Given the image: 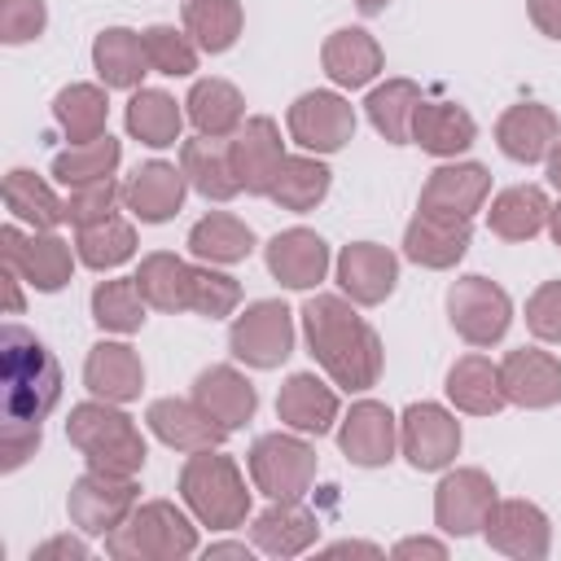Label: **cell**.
Segmentation results:
<instances>
[{"label":"cell","instance_id":"f907efd6","mask_svg":"<svg viewBox=\"0 0 561 561\" xmlns=\"http://www.w3.org/2000/svg\"><path fill=\"white\" fill-rule=\"evenodd\" d=\"M48 9L44 0H0V39L4 44H26L35 35H44Z\"/></svg>","mask_w":561,"mask_h":561},{"label":"cell","instance_id":"603a6c76","mask_svg":"<svg viewBox=\"0 0 561 561\" xmlns=\"http://www.w3.org/2000/svg\"><path fill=\"white\" fill-rule=\"evenodd\" d=\"M495 140L513 162H543L552 153V145L561 140V123L548 105L539 101H522L508 105L495 123Z\"/></svg>","mask_w":561,"mask_h":561},{"label":"cell","instance_id":"8d00e7d4","mask_svg":"<svg viewBox=\"0 0 561 561\" xmlns=\"http://www.w3.org/2000/svg\"><path fill=\"white\" fill-rule=\"evenodd\" d=\"M53 118L70 145L96 140V136H105V123H110V96L96 83H70L53 96Z\"/></svg>","mask_w":561,"mask_h":561},{"label":"cell","instance_id":"816d5d0a","mask_svg":"<svg viewBox=\"0 0 561 561\" xmlns=\"http://www.w3.org/2000/svg\"><path fill=\"white\" fill-rule=\"evenodd\" d=\"M526 329L539 342H561V280H543L526 298Z\"/></svg>","mask_w":561,"mask_h":561},{"label":"cell","instance_id":"3957f363","mask_svg":"<svg viewBox=\"0 0 561 561\" xmlns=\"http://www.w3.org/2000/svg\"><path fill=\"white\" fill-rule=\"evenodd\" d=\"M66 438L79 447L88 469H105V473H140L145 456H149L136 421L127 412H118L110 399L75 403L66 416Z\"/></svg>","mask_w":561,"mask_h":561},{"label":"cell","instance_id":"6da1fadb","mask_svg":"<svg viewBox=\"0 0 561 561\" xmlns=\"http://www.w3.org/2000/svg\"><path fill=\"white\" fill-rule=\"evenodd\" d=\"M302 333L307 346L316 355V364L333 377V386L342 390H368L381 377V337L377 329L355 311V302H346L342 294H316L302 302Z\"/></svg>","mask_w":561,"mask_h":561},{"label":"cell","instance_id":"11a10c76","mask_svg":"<svg viewBox=\"0 0 561 561\" xmlns=\"http://www.w3.org/2000/svg\"><path fill=\"white\" fill-rule=\"evenodd\" d=\"M526 9H530V22L539 26V35L561 39V0H526Z\"/></svg>","mask_w":561,"mask_h":561},{"label":"cell","instance_id":"5b68a950","mask_svg":"<svg viewBox=\"0 0 561 561\" xmlns=\"http://www.w3.org/2000/svg\"><path fill=\"white\" fill-rule=\"evenodd\" d=\"M105 552L114 561H184L197 552V526L171 500H145L105 535Z\"/></svg>","mask_w":561,"mask_h":561},{"label":"cell","instance_id":"bcb514c9","mask_svg":"<svg viewBox=\"0 0 561 561\" xmlns=\"http://www.w3.org/2000/svg\"><path fill=\"white\" fill-rule=\"evenodd\" d=\"M118 158H123V145L105 131L96 140H83V145H70V149L53 153V175L66 188L70 184H88V180H105V175H114Z\"/></svg>","mask_w":561,"mask_h":561},{"label":"cell","instance_id":"6f0895ef","mask_svg":"<svg viewBox=\"0 0 561 561\" xmlns=\"http://www.w3.org/2000/svg\"><path fill=\"white\" fill-rule=\"evenodd\" d=\"M18 267L4 263V302H9V316H22V289H18Z\"/></svg>","mask_w":561,"mask_h":561},{"label":"cell","instance_id":"ee69618b","mask_svg":"<svg viewBox=\"0 0 561 561\" xmlns=\"http://www.w3.org/2000/svg\"><path fill=\"white\" fill-rule=\"evenodd\" d=\"M75 250H79V263H88L92 272H110V267H118L136 254V228L123 215H110L101 224L79 228Z\"/></svg>","mask_w":561,"mask_h":561},{"label":"cell","instance_id":"e0dca14e","mask_svg":"<svg viewBox=\"0 0 561 561\" xmlns=\"http://www.w3.org/2000/svg\"><path fill=\"white\" fill-rule=\"evenodd\" d=\"M337 447L351 465H364V469L390 465L399 447V416L377 399H359L337 425Z\"/></svg>","mask_w":561,"mask_h":561},{"label":"cell","instance_id":"681fc988","mask_svg":"<svg viewBox=\"0 0 561 561\" xmlns=\"http://www.w3.org/2000/svg\"><path fill=\"white\" fill-rule=\"evenodd\" d=\"M123 197V188L114 184V175L105 180H88V184H70L61 206H66V224L75 228H88V224H101L114 215V202Z\"/></svg>","mask_w":561,"mask_h":561},{"label":"cell","instance_id":"52a82bcc","mask_svg":"<svg viewBox=\"0 0 561 561\" xmlns=\"http://www.w3.org/2000/svg\"><path fill=\"white\" fill-rule=\"evenodd\" d=\"M228 351L250 368H280L294 355V311L280 298L250 302L228 329Z\"/></svg>","mask_w":561,"mask_h":561},{"label":"cell","instance_id":"7c38bea8","mask_svg":"<svg viewBox=\"0 0 561 561\" xmlns=\"http://www.w3.org/2000/svg\"><path fill=\"white\" fill-rule=\"evenodd\" d=\"M228 158H232V171H237L241 193L267 197L272 184H276V175H280V162L289 158L276 118H267V114L245 118V123L232 131V140H228Z\"/></svg>","mask_w":561,"mask_h":561},{"label":"cell","instance_id":"d4e9b609","mask_svg":"<svg viewBox=\"0 0 561 561\" xmlns=\"http://www.w3.org/2000/svg\"><path fill=\"white\" fill-rule=\"evenodd\" d=\"M83 386L96 399L131 403L145 390V364L127 342H96L83 359Z\"/></svg>","mask_w":561,"mask_h":561},{"label":"cell","instance_id":"f6af8a7d","mask_svg":"<svg viewBox=\"0 0 561 561\" xmlns=\"http://www.w3.org/2000/svg\"><path fill=\"white\" fill-rule=\"evenodd\" d=\"M145 307L149 302L136 285V276H114L92 289V320L105 333H136L145 324Z\"/></svg>","mask_w":561,"mask_h":561},{"label":"cell","instance_id":"9a60e30c","mask_svg":"<svg viewBox=\"0 0 561 561\" xmlns=\"http://www.w3.org/2000/svg\"><path fill=\"white\" fill-rule=\"evenodd\" d=\"M482 535L495 552H504L513 561H539L552 548V522L530 500H495Z\"/></svg>","mask_w":561,"mask_h":561},{"label":"cell","instance_id":"ab89813d","mask_svg":"<svg viewBox=\"0 0 561 561\" xmlns=\"http://www.w3.org/2000/svg\"><path fill=\"white\" fill-rule=\"evenodd\" d=\"M421 88L412 79H386L381 88L368 92L364 110H368V123L390 140V145H408L412 140V118H416V105H421Z\"/></svg>","mask_w":561,"mask_h":561},{"label":"cell","instance_id":"5bb4252c","mask_svg":"<svg viewBox=\"0 0 561 561\" xmlns=\"http://www.w3.org/2000/svg\"><path fill=\"white\" fill-rule=\"evenodd\" d=\"M285 123H289V136L307 153H337L355 136V110H351V101L337 96V92H324V88L302 92L289 105Z\"/></svg>","mask_w":561,"mask_h":561},{"label":"cell","instance_id":"ffe728a7","mask_svg":"<svg viewBox=\"0 0 561 561\" xmlns=\"http://www.w3.org/2000/svg\"><path fill=\"white\" fill-rule=\"evenodd\" d=\"M500 381L508 403L517 408H552L561 403V359L539 346H517L500 359Z\"/></svg>","mask_w":561,"mask_h":561},{"label":"cell","instance_id":"30bf717a","mask_svg":"<svg viewBox=\"0 0 561 561\" xmlns=\"http://www.w3.org/2000/svg\"><path fill=\"white\" fill-rule=\"evenodd\" d=\"M0 254L39 294H57L75 276V254L57 232H31L26 237L18 224H4L0 228Z\"/></svg>","mask_w":561,"mask_h":561},{"label":"cell","instance_id":"680465c9","mask_svg":"<svg viewBox=\"0 0 561 561\" xmlns=\"http://www.w3.org/2000/svg\"><path fill=\"white\" fill-rule=\"evenodd\" d=\"M329 557H342V552H368V557H381V548L377 543H351V539H342V543H333V548H324Z\"/></svg>","mask_w":561,"mask_h":561},{"label":"cell","instance_id":"91938a15","mask_svg":"<svg viewBox=\"0 0 561 561\" xmlns=\"http://www.w3.org/2000/svg\"><path fill=\"white\" fill-rule=\"evenodd\" d=\"M210 557H245V561H250V548H245V543H210V548H206V561H210Z\"/></svg>","mask_w":561,"mask_h":561},{"label":"cell","instance_id":"cb8c5ba5","mask_svg":"<svg viewBox=\"0 0 561 561\" xmlns=\"http://www.w3.org/2000/svg\"><path fill=\"white\" fill-rule=\"evenodd\" d=\"M316 535L320 517L302 500H272V508H263L250 526V543L267 557H298L316 543Z\"/></svg>","mask_w":561,"mask_h":561},{"label":"cell","instance_id":"b9f144b4","mask_svg":"<svg viewBox=\"0 0 561 561\" xmlns=\"http://www.w3.org/2000/svg\"><path fill=\"white\" fill-rule=\"evenodd\" d=\"M188 276H193V267L180 254L153 250V254L140 259L136 285H140L149 307H158V311H188Z\"/></svg>","mask_w":561,"mask_h":561},{"label":"cell","instance_id":"7dc6e473","mask_svg":"<svg viewBox=\"0 0 561 561\" xmlns=\"http://www.w3.org/2000/svg\"><path fill=\"white\" fill-rule=\"evenodd\" d=\"M140 39H145V57H149V70H158V75H171V79H180V75H193L197 70V44H193V35L188 31H175V26H149V31H140Z\"/></svg>","mask_w":561,"mask_h":561},{"label":"cell","instance_id":"d6986e66","mask_svg":"<svg viewBox=\"0 0 561 561\" xmlns=\"http://www.w3.org/2000/svg\"><path fill=\"white\" fill-rule=\"evenodd\" d=\"M149 430L158 443L175 447V451H206V447H219L232 430H224L197 399H153L149 412H145Z\"/></svg>","mask_w":561,"mask_h":561},{"label":"cell","instance_id":"94428289","mask_svg":"<svg viewBox=\"0 0 561 561\" xmlns=\"http://www.w3.org/2000/svg\"><path fill=\"white\" fill-rule=\"evenodd\" d=\"M543 162H548V180H552V184H557V188H561V140H557V145H552V153H548V158H543Z\"/></svg>","mask_w":561,"mask_h":561},{"label":"cell","instance_id":"d590c367","mask_svg":"<svg viewBox=\"0 0 561 561\" xmlns=\"http://www.w3.org/2000/svg\"><path fill=\"white\" fill-rule=\"evenodd\" d=\"M184 105L202 136H232L245 123V101L228 79H197L188 88Z\"/></svg>","mask_w":561,"mask_h":561},{"label":"cell","instance_id":"ac0fdd59","mask_svg":"<svg viewBox=\"0 0 561 561\" xmlns=\"http://www.w3.org/2000/svg\"><path fill=\"white\" fill-rule=\"evenodd\" d=\"M399 259L377 241H351L337 254V285L355 307H377L394 294Z\"/></svg>","mask_w":561,"mask_h":561},{"label":"cell","instance_id":"7a4b0ae2","mask_svg":"<svg viewBox=\"0 0 561 561\" xmlns=\"http://www.w3.org/2000/svg\"><path fill=\"white\" fill-rule=\"evenodd\" d=\"M61 399L53 351L22 324L0 329V425H39Z\"/></svg>","mask_w":561,"mask_h":561},{"label":"cell","instance_id":"74e56055","mask_svg":"<svg viewBox=\"0 0 561 561\" xmlns=\"http://www.w3.org/2000/svg\"><path fill=\"white\" fill-rule=\"evenodd\" d=\"M4 206H9L13 219L31 224L35 232H53L57 224H66L61 197H57L35 171H26V167H13V171L4 175Z\"/></svg>","mask_w":561,"mask_h":561},{"label":"cell","instance_id":"be15d7a7","mask_svg":"<svg viewBox=\"0 0 561 561\" xmlns=\"http://www.w3.org/2000/svg\"><path fill=\"white\" fill-rule=\"evenodd\" d=\"M355 4H359V9H364V13H381V9H386V4H390V0H355Z\"/></svg>","mask_w":561,"mask_h":561},{"label":"cell","instance_id":"4316f807","mask_svg":"<svg viewBox=\"0 0 561 561\" xmlns=\"http://www.w3.org/2000/svg\"><path fill=\"white\" fill-rule=\"evenodd\" d=\"M276 416L298 434H329L337 421V394L316 373H294L276 394Z\"/></svg>","mask_w":561,"mask_h":561},{"label":"cell","instance_id":"9c48e42d","mask_svg":"<svg viewBox=\"0 0 561 561\" xmlns=\"http://www.w3.org/2000/svg\"><path fill=\"white\" fill-rule=\"evenodd\" d=\"M447 320L469 346H495L513 324V302L495 280L460 276L447 289Z\"/></svg>","mask_w":561,"mask_h":561},{"label":"cell","instance_id":"4fadbf2b","mask_svg":"<svg viewBox=\"0 0 561 561\" xmlns=\"http://www.w3.org/2000/svg\"><path fill=\"white\" fill-rule=\"evenodd\" d=\"M495 482L482 469H451L443 473V482L434 486V522L443 535H478L495 508Z\"/></svg>","mask_w":561,"mask_h":561},{"label":"cell","instance_id":"277c9868","mask_svg":"<svg viewBox=\"0 0 561 561\" xmlns=\"http://www.w3.org/2000/svg\"><path fill=\"white\" fill-rule=\"evenodd\" d=\"M180 500L210 530H232V526H241L250 517L245 478H241L237 460L215 451V447L193 451L184 460V469H180Z\"/></svg>","mask_w":561,"mask_h":561},{"label":"cell","instance_id":"9f6ffc18","mask_svg":"<svg viewBox=\"0 0 561 561\" xmlns=\"http://www.w3.org/2000/svg\"><path fill=\"white\" fill-rule=\"evenodd\" d=\"M394 557H434V561H443L447 543H438V539H403V543H394Z\"/></svg>","mask_w":561,"mask_h":561},{"label":"cell","instance_id":"60d3db41","mask_svg":"<svg viewBox=\"0 0 561 561\" xmlns=\"http://www.w3.org/2000/svg\"><path fill=\"white\" fill-rule=\"evenodd\" d=\"M329 180H333V171H329L320 158L298 153V158H285V162H280V175H276V184H272L267 197H272L280 210L302 215V210H316V206L324 202Z\"/></svg>","mask_w":561,"mask_h":561},{"label":"cell","instance_id":"8992f818","mask_svg":"<svg viewBox=\"0 0 561 561\" xmlns=\"http://www.w3.org/2000/svg\"><path fill=\"white\" fill-rule=\"evenodd\" d=\"M245 465H250L254 491H263L267 500H302L307 486L316 482V447L307 438H298V430L263 434L250 447Z\"/></svg>","mask_w":561,"mask_h":561},{"label":"cell","instance_id":"d6a6232c","mask_svg":"<svg viewBox=\"0 0 561 561\" xmlns=\"http://www.w3.org/2000/svg\"><path fill=\"white\" fill-rule=\"evenodd\" d=\"M548 210H552V202L539 184H513V188L495 193L486 224L500 241H530L548 228Z\"/></svg>","mask_w":561,"mask_h":561},{"label":"cell","instance_id":"44dd1931","mask_svg":"<svg viewBox=\"0 0 561 561\" xmlns=\"http://www.w3.org/2000/svg\"><path fill=\"white\" fill-rule=\"evenodd\" d=\"M267 272L285 285V289H316L329 272V245L320 232L311 228H285L267 241L263 250Z\"/></svg>","mask_w":561,"mask_h":561},{"label":"cell","instance_id":"83f0119b","mask_svg":"<svg viewBox=\"0 0 561 561\" xmlns=\"http://www.w3.org/2000/svg\"><path fill=\"white\" fill-rule=\"evenodd\" d=\"M320 61H324V75L337 83V88H364L381 75V44L364 31V26H342L324 39L320 48Z\"/></svg>","mask_w":561,"mask_h":561},{"label":"cell","instance_id":"4dcf8cb0","mask_svg":"<svg viewBox=\"0 0 561 561\" xmlns=\"http://www.w3.org/2000/svg\"><path fill=\"white\" fill-rule=\"evenodd\" d=\"M193 399H197L224 430L245 425V421L254 416V408H259L254 386H250L245 373H237L232 364H210V368H202L197 381H193Z\"/></svg>","mask_w":561,"mask_h":561},{"label":"cell","instance_id":"8fae6325","mask_svg":"<svg viewBox=\"0 0 561 561\" xmlns=\"http://www.w3.org/2000/svg\"><path fill=\"white\" fill-rule=\"evenodd\" d=\"M399 447H403L412 469L438 473L460 451V421L443 403H425V399L408 403L403 416H399Z\"/></svg>","mask_w":561,"mask_h":561},{"label":"cell","instance_id":"7402d4cb","mask_svg":"<svg viewBox=\"0 0 561 561\" xmlns=\"http://www.w3.org/2000/svg\"><path fill=\"white\" fill-rule=\"evenodd\" d=\"M184 188H188V175L175 167V162H145L131 171V180L123 184V206L140 219V224H167L180 206H184Z\"/></svg>","mask_w":561,"mask_h":561},{"label":"cell","instance_id":"f1b7e54d","mask_svg":"<svg viewBox=\"0 0 561 561\" xmlns=\"http://www.w3.org/2000/svg\"><path fill=\"white\" fill-rule=\"evenodd\" d=\"M478 140V123L465 105L451 101H421L412 118V145H421L434 158H456Z\"/></svg>","mask_w":561,"mask_h":561},{"label":"cell","instance_id":"484cf974","mask_svg":"<svg viewBox=\"0 0 561 561\" xmlns=\"http://www.w3.org/2000/svg\"><path fill=\"white\" fill-rule=\"evenodd\" d=\"M469 241H473L469 219H438V215H421V210H416V219H412L408 232H403V254H408L416 267L443 272V267H456V263L465 259Z\"/></svg>","mask_w":561,"mask_h":561},{"label":"cell","instance_id":"1f68e13d","mask_svg":"<svg viewBox=\"0 0 561 561\" xmlns=\"http://www.w3.org/2000/svg\"><path fill=\"white\" fill-rule=\"evenodd\" d=\"M443 390L469 416H495L508 403L504 381H500V364H491L486 355H460L447 368V386Z\"/></svg>","mask_w":561,"mask_h":561},{"label":"cell","instance_id":"c3c4849f","mask_svg":"<svg viewBox=\"0 0 561 561\" xmlns=\"http://www.w3.org/2000/svg\"><path fill=\"white\" fill-rule=\"evenodd\" d=\"M237 302H241V285L228 272H215V263L193 267V276H188V311H197L206 320H219V316H232Z\"/></svg>","mask_w":561,"mask_h":561},{"label":"cell","instance_id":"7bdbcfd3","mask_svg":"<svg viewBox=\"0 0 561 561\" xmlns=\"http://www.w3.org/2000/svg\"><path fill=\"white\" fill-rule=\"evenodd\" d=\"M241 0H184V31L202 53H228L241 35Z\"/></svg>","mask_w":561,"mask_h":561},{"label":"cell","instance_id":"ba28073f","mask_svg":"<svg viewBox=\"0 0 561 561\" xmlns=\"http://www.w3.org/2000/svg\"><path fill=\"white\" fill-rule=\"evenodd\" d=\"M140 486L136 473H105V469H88L83 478L70 482L66 495V513L83 535H110L114 526L127 522V513L136 508Z\"/></svg>","mask_w":561,"mask_h":561},{"label":"cell","instance_id":"2e32d148","mask_svg":"<svg viewBox=\"0 0 561 561\" xmlns=\"http://www.w3.org/2000/svg\"><path fill=\"white\" fill-rule=\"evenodd\" d=\"M491 197V171L482 162H447L434 167L421 188V215L438 219H473Z\"/></svg>","mask_w":561,"mask_h":561},{"label":"cell","instance_id":"6125c7cd","mask_svg":"<svg viewBox=\"0 0 561 561\" xmlns=\"http://www.w3.org/2000/svg\"><path fill=\"white\" fill-rule=\"evenodd\" d=\"M548 232H552V241L561 245V202H557V206L548 210Z\"/></svg>","mask_w":561,"mask_h":561},{"label":"cell","instance_id":"836d02e7","mask_svg":"<svg viewBox=\"0 0 561 561\" xmlns=\"http://www.w3.org/2000/svg\"><path fill=\"white\" fill-rule=\"evenodd\" d=\"M92 66H96L105 88H140V79L149 75V57H145L140 31L105 26L92 39Z\"/></svg>","mask_w":561,"mask_h":561},{"label":"cell","instance_id":"e575fe53","mask_svg":"<svg viewBox=\"0 0 561 561\" xmlns=\"http://www.w3.org/2000/svg\"><path fill=\"white\" fill-rule=\"evenodd\" d=\"M127 131L149 145V149H167L180 140V127H184V110L175 105L171 92L162 88H136L131 101H127Z\"/></svg>","mask_w":561,"mask_h":561},{"label":"cell","instance_id":"f5cc1de1","mask_svg":"<svg viewBox=\"0 0 561 561\" xmlns=\"http://www.w3.org/2000/svg\"><path fill=\"white\" fill-rule=\"evenodd\" d=\"M39 425H0V469L4 473H13L18 465H26L31 456H35V447H39Z\"/></svg>","mask_w":561,"mask_h":561},{"label":"cell","instance_id":"f546056e","mask_svg":"<svg viewBox=\"0 0 561 561\" xmlns=\"http://www.w3.org/2000/svg\"><path fill=\"white\" fill-rule=\"evenodd\" d=\"M180 171L188 175V184L206 197V202H228L241 193L232 158H228V136H193L180 145Z\"/></svg>","mask_w":561,"mask_h":561},{"label":"cell","instance_id":"f35d334b","mask_svg":"<svg viewBox=\"0 0 561 561\" xmlns=\"http://www.w3.org/2000/svg\"><path fill=\"white\" fill-rule=\"evenodd\" d=\"M188 250L202 263H241L254 250V232L245 219H237L228 210H210L188 228Z\"/></svg>","mask_w":561,"mask_h":561},{"label":"cell","instance_id":"db71d44e","mask_svg":"<svg viewBox=\"0 0 561 561\" xmlns=\"http://www.w3.org/2000/svg\"><path fill=\"white\" fill-rule=\"evenodd\" d=\"M53 557L83 561V557H88V543H83V539H70V535H57V539H48V543H39V548L31 552V561H53Z\"/></svg>","mask_w":561,"mask_h":561}]
</instances>
